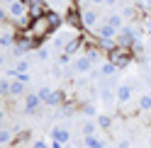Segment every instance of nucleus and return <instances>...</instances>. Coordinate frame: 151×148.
I'll return each instance as SVG.
<instances>
[{
  "label": "nucleus",
  "instance_id": "obj_1",
  "mask_svg": "<svg viewBox=\"0 0 151 148\" xmlns=\"http://www.w3.org/2000/svg\"><path fill=\"white\" fill-rule=\"evenodd\" d=\"M54 29H51V24H49V20H46V15L44 17H37V20H32V24H29V34L34 36L37 41H42L44 36H49Z\"/></svg>",
  "mask_w": 151,
  "mask_h": 148
},
{
  "label": "nucleus",
  "instance_id": "obj_2",
  "mask_svg": "<svg viewBox=\"0 0 151 148\" xmlns=\"http://www.w3.org/2000/svg\"><path fill=\"white\" fill-rule=\"evenodd\" d=\"M110 61L115 63L117 68H127L129 63H132V51L124 49V46H117L115 51H110Z\"/></svg>",
  "mask_w": 151,
  "mask_h": 148
},
{
  "label": "nucleus",
  "instance_id": "obj_3",
  "mask_svg": "<svg viewBox=\"0 0 151 148\" xmlns=\"http://www.w3.org/2000/svg\"><path fill=\"white\" fill-rule=\"evenodd\" d=\"M137 39H139V32L132 29V27H122V29L117 32V46H124V49H129V46H134Z\"/></svg>",
  "mask_w": 151,
  "mask_h": 148
},
{
  "label": "nucleus",
  "instance_id": "obj_4",
  "mask_svg": "<svg viewBox=\"0 0 151 148\" xmlns=\"http://www.w3.org/2000/svg\"><path fill=\"white\" fill-rule=\"evenodd\" d=\"M95 36L98 39H117V29L110 24H100V27H95Z\"/></svg>",
  "mask_w": 151,
  "mask_h": 148
},
{
  "label": "nucleus",
  "instance_id": "obj_5",
  "mask_svg": "<svg viewBox=\"0 0 151 148\" xmlns=\"http://www.w3.org/2000/svg\"><path fill=\"white\" fill-rule=\"evenodd\" d=\"M10 15L17 17V20H22V17H29V7H27L22 0H17V3L10 5Z\"/></svg>",
  "mask_w": 151,
  "mask_h": 148
},
{
  "label": "nucleus",
  "instance_id": "obj_6",
  "mask_svg": "<svg viewBox=\"0 0 151 148\" xmlns=\"http://www.w3.org/2000/svg\"><path fill=\"white\" fill-rule=\"evenodd\" d=\"M39 102H42L39 95H27V100H24V114H34L37 107H39Z\"/></svg>",
  "mask_w": 151,
  "mask_h": 148
},
{
  "label": "nucleus",
  "instance_id": "obj_7",
  "mask_svg": "<svg viewBox=\"0 0 151 148\" xmlns=\"http://www.w3.org/2000/svg\"><path fill=\"white\" fill-rule=\"evenodd\" d=\"M81 24L88 27V29H90V27H95L98 24V12L95 10H86V12H83V22Z\"/></svg>",
  "mask_w": 151,
  "mask_h": 148
},
{
  "label": "nucleus",
  "instance_id": "obj_8",
  "mask_svg": "<svg viewBox=\"0 0 151 148\" xmlns=\"http://www.w3.org/2000/svg\"><path fill=\"white\" fill-rule=\"evenodd\" d=\"M95 41H98V46H100V49H105L107 53L117 49V39H98V36H95Z\"/></svg>",
  "mask_w": 151,
  "mask_h": 148
},
{
  "label": "nucleus",
  "instance_id": "obj_9",
  "mask_svg": "<svg viewBox=\"0 0 151 148\" xmlns=\"http://www.w3.org/2000/svg\"><path fill=\"white\" fill-rule=\"evenodd\" d=\"M46 20H49V24H51V29H56V27H61L63 24V17L59 15V12H46Z\"/></svg>",
  "mask_w": 151,
  "mask_h": 148
},
{
  "label": "nucleus",
  "instance_id": "obj_10",
  "mask_svg": "<svg viewBox=\"0 0 151 148\" xmlns=\"http://www.w3.org/2000/svg\"><path fill=\"white\" fill-rule=\"evenodd\" d=\"M90 66H93V61H90L88 56H81L78 61H76V70H78V73H86V70H90Z\"/></svg>",
  "mask_w": 151,
  "mask_h": 148
},
{
  "label": "nucleus",
  "instance_id": "obj_11",
  "mask_svg": "<svg viewBox=\"0 0 151 148\" xmlns=\"http://www.w3.org/2000/svg\"><path fill=\"white\" fill-rule=\"evenodd\" d=\"M63 97H66V92L63 90H56V92H51V95H49V100H46V105H61L63 102Z\"/></svg>",
  "mask_w": 151,
  "mask_h": 148
},
{
  "label": "nucleus",
  "instance_id": "obj_12",
  "mask_svg": "<svg viewBox=\"0 0 151 148\" xmlns=\"http://www.w3.org/2000/svg\"><path fill=\"white\" fill-rule=\"evenodd\" d=\"M129 97H132V85H122L117 90V100L119 102H129Z\"/></svg>",
  "mask_w": 151,
  "mask_h": 148
},
{
  "label": "nucleus",
  "instance_id": "obj_13",
  "mask_svg": "<svg viewBox=\"0 0 151 148\" xmlns=\"http://www.w3.org/2000/svg\"><path fill=\"white\" fill-rule=\"evenodd\" d=\"M51 136H54V141H59V143H66V141H68V131H66V129H59V126L51 131Z\"/></svg>",
  "mask_w": 151,
  "mask_h": 148
},
{
  "label": "nucleus",
  "instance_id": "obj_14",
  "mask_svg": "<svg viewBox=\"0 0 151 148\" xmlns=\"http://www.w3.org/2000/svg\"><path fill=\"white\" fill-rule=\"evenodd\" d=\"M22 92H24V85H22L20 80H17V83H12V85H10V95H12V97H20Z\"/></svg>",
  "mask_w": 151,
  "mask_h": 148
},
{
  "label": "nucleus",
  "instance_id": "obj_15",
  "mask_svg": "<svg viewBox=\"0 0 151 148\" xmlns=\"http://www.w3.org/2000/svg\"><path fill=\"white\" fill-rule=\"evenodd\" d=\"M107 24L115 27V29L119 32V29H122V17H119V15H110V17H107Z\"/></svg>",
  "mask_w": 151,
  "mask_h": 148
},
{
  "label": "nucleus",
  "instance_id": "obj_16",
  "mask_svg": "<svg viewBox=\"0 0 151 148\" xmlns=\"http://www.w3.org/2000/svg\"><path fill=\"white\" fill-rule=\"evenodd\" d=\"M86 146H88V148H105L102 141H98L95 136H86Z\"/></svg>",
  "mask_w": 151,
  "mask_h": 148
},
{
  "label": "nucleus",
  "instance_id": "obj_17",
  "mask_svg": "<svg viewBox=\"0 0 151 148\" xmlns=\"http://www.w3.org/2000/svg\"><path fill=\"white\" fill-rule=\"evenodd\" d=\"M139 109H151V95H141V100H139Z\"/></svg>",
  "mask_w": 151,
  "mask_h": 148
},
{
  "label": "nucleus",
  "instance_id": "obj_18",
  "mask_svg": "<svg viewBox=\"0 0 151 148\" xmlns=\"http://www.w3.org/2000/svg\"><path fill=\"white\" fill-rule=\"evenodd\" d=\"M115 70H117V66H115V63L110 61V63H105V66H102V75H112Z\"/></svg>",
  "mask_w": 151,
  "mask_h": 148
},
{
  "label": "nucleus",
  "instance_id": "obj_19",
  "mask_svg": "<svg viewBox=\"0 0 151 148\" xmlns=\"http://www.w3.org/2000/svg\"><path fill=\"white\" fill-rule=\"evenodd\" d=\"M83 136H95V124L88 122L86 126H83Z\"/></svg>",
  "mask_w": 151,
  "mask_h": 148
},
{
  "label": "nucleus",
  "instance_id": "obj_20",
  "mask_svg": "<svg viewBox=\"0 0 151 148\" xmlns=\"http://www.w3.org/2000/svg\"><path fill=\"white\" fill-rule=\"evenodd\" d=\"M98 124H100V126H102V129H107V126H110V124H112V119H110V117H107V114H100V117H98Z\"/></svg>",
  "mask_w": 151,
  "mask_h": 148
},
{
  "label": "nucleus",
  "instance_id": "obj_21",
  "mask_svg": "<svg viewBox=\"0 0 151 148\" xmlns=\"http://www.w3.org/2000/svg\"><path fill=\"white\" fill-rule=\"evenodd\" d=\"M37 95L42 97V102H46V100H49V95H51V90H49V88H42L39 92H37Z\"/></svg>",
  "mask_w": 151,
  "mask_h": 148
},
{
  "label": "nucleus",
  "instance_id": "obj_22",
  "mask_svg": "<svg viewBox=\"0 0 151 148\" xmlns=\"http://www.w3.org/2000/svg\"><path fill=\"white\" fill-rule=\"evenodd\" d=\"M10 85H12V83L3 80V83H0V92H3V95H10Z\"/></svg>",
  "mask_w": 151,
  "mask_h": 148
},
{
  "label": "nucleus",
  "instance_id": "obj_23",
  "mask_svg": "<svg viewBox=\"0 0 151 148\" xmlns=\"http://www.w3.org/2000/svg\"><path fill=\"white\" fill-rule=\"evenodd\" d=\"M0 143H10V131H0Z\"/></svg>",
  "mask_w": 151,
  "mask_h": 148
},
{
  "label": "nucleus",
  "instance_id": "obj_24",
  "mask_svg": "<svg viewBox=\"0 0 151 148\" xmlns=\"http://www.w3.org/2000/svg\"><path fill=\"white\" fill-rule=\"evenodd\" d=\"M83 112H86L88 117H93V114H95V107H93V105H86V107H83Z\"/></svg>",
  "mask_w": 151,
  "mask_h": 148
},
{
  "label": "nucleus",
  "instance_id": "obj_25",
  "mask_svg": "<svg viewBox=\"0 0 151 148\" xmlns=\"http://www.w3.org/2000/svg\"><path fill=\"white\" fill-rule=\"evenodd\" d=\"M27 70V61H20L17 63V73H24Z\"/></svg>",
  "mask_w": 151,
  "mask_h": 148
},
{
  "label": "nucleus",
  "instance_id": "obj_26",
  "mask_svg": "<svg viewBox=\"0 0 151 148\" xmlns=\"http://www.w3.org/2000/svg\"><path fill=\"white\" fill-rule=\"evenodd\" d=\"M39 58H49V51H46V49H39Z\"/></svg>",
  "mask_w": 151,
  "mask_h": 148
},
{
  "label": "nucleus",
  "instance_id": "obj_27",
  "mask_svg": "<svg viewBox=\"0 0 151 148\" xmlns=\"http://www.w3.org/2000/svg\"><path fill=\"white\" fill-rule=\"evenodd\" d=\"M144 29H146V32L151 34V17H146V24H144Z\"/></svg>",
  "mask_w": 151,
  "mask_h": 148
},
{
  "label": "nucleus",
  "instance_id": "obj_28",
  "mask_svg": "<svg viewBox=\"0 0 151 148\" xmlns=\"http://www.w3.org/2000/svg\"><path fill=\"white\" fill-rule=\"evenodd\" d=\"M117 148H129V141H119V146Z\"/></svg>",
  "mask_w": 151,
  "mask_h": 148
},
{
  "label": "nucleus",
  "instance_id": "obj_29",
  "mask_svg": "<svg viewBox=\"0 0 151 148\" xmlns=\"http://www.w3.org/2000/svg\"><path fill=\"white\" fill-rule=\"evenodd\" d=\"M34 148H46V143H44V141H37V143H34Z\"/></svg>",
  "mask_w": 151,
  "mask_h": 148
},
{
  "label": "nucleus",
  "instance_id": "obj_30",
  "mask_svg": "<svg viewBox=\"0 0 151 148\" xmlns=\"http://www.w3.org/2000/svg\"><path fill=\"white\" fill-rule=\"evenodd\" d=\"M105 3H107V5H115V3H117V0H105Z\"/></svg>",
  "mask_w": 151,
  "mask_h": 148
},
{
  "label": "nucleus",
  "instance_id": "obj_31",
  "mask_svg": "<svg viewBox=\"0 0 151 148\" xmlns=\"http://www.w3.org/2000/svg\"><path fill=\"white\" fill-rule=\"evenodd\" d=\"M93 3H98V5H100V3H105V0H93Z\"/></svg>",
  "mask_w": 151,
  "mask_h": 148
},
{
  "label": "nucleus",
  "instance_id": "obj_32",
  "mask_svg": "<svg viewBox=\"0 0 151 148\" xmlns=\"http://www.w3.org/2000/svg\"><path fill=\"white\" fill-rule=\"evenodd\" d=\"M5 3H10V5H12V3H17V0H5Z\"/></svg>",
  "mask_w": 151,
  "mask_h": 148
},
{
  "label": "nucleus",
  "instance_id": "obj_33",
  "mask_svg": "<svg viewBox=\"0 0 151 148\" xmlns=\"http://www.w3.org/2000/svg\"><path fill=\"white\" fill-rule=\"evenodd\" d=\"M149 51H151V44H149Z\"/></svg>",
  "mask_w": 151,
  "mask_h": 148
}]
</instances>
